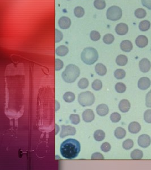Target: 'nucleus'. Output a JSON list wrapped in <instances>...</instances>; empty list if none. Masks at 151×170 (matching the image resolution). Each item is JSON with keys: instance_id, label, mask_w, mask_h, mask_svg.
I'll list each match as a JSON object with an SVG mask.
<instances>
[{"instance_id": "nucleus-1", "label": "nucleus", "mask_w": 151, "mask_h": 170, "mask_svg": "<svg viewBox=\"0 0 151 170\" xmlns=\"http://www.w3.org/2000/svg\"><path fill=\"white\" fill-rule=\"evenodd\" d=\"M81 151V144L78 140L69 138L61 145L60 152L65 158L73 159L78 156Z\"/></svg>"}, {"instance_id": "nucleus-2", "label": "nucleus", "mask_w": 151, "mask_h": 170, "mask_svg": "<svg viewBox=\"0 0 151 170\" xmlns=\"http://www.w3.org/2000/svg\"><path fill=\"white\" fill-rule=\"evenodd\" d=\"M80 75V69L76 65L69 64L62 73V77L64 81L71 83L75 82Z\"/></svg>"}, {"instance_id": "nucleus-3", "label": "nucleus", "mask_w": 151, "mask_h": 170, "mask_svg": "<svg viewBox=\"0 0 151 170\" xmlns=\"http://www.w3.org/2000/svg\"><path fill=\"white\" fill-rule=\"evenodd\" d=\"M82 61L87 65L95 64L99 59V53L97 50L92 47L84 48L81 55Z\"/></svg>"}, {"instance_id": "nucleus-4", "label": "nucleus", "mask_w": 151, "mask_h": 170, "mask_svg": "<svg viewBox=\"0 0 151 170\" xmlns=\"http://www.w3.org/2000/svg\"><path fill=\"white\" fill-rule=\"evenodd\" d=\"M78 99L81 106L86 107L92 106L95 101V98L91 91H85L79 94Z\"/></svg>"}, {"instance_id": "nucleus-5", "label": "nucleus", "mask_w": 151, "mask_h": 170, "mask_svg": "<svg viewBox=\"0 0 151 170\" xmlns=\"http://www.w3.org/2000/svg\"><path fill=\"white\" fill-rule=\"evenodd\" d=\"M122 16V9L119 6H111L107 11V17L110 21H118L121 18Z\"/></svg>"}, {"instance_id": "nucleus-6", "label": "nucleus", "mask_w": 151, "mask_h": 170, "mask_svg": "<svg viewBox=\"0 0 151 170\" xmlns=\"http://www.w3.org/2000/svg\"><path fill=\"white\" fill-rule=\"evenodd\" d=\"M76 128L71 125H65L61 126V132L60 135V137L63 138L69 136V135H74L76 134Z\"/></svg>"}, {"instance_id": "nucleus-7", "label": "nucleus", "mask_w": 151, "mask_h": 170, "mask_svg": "<svg viewBox=\"0 0 151 170\" xmlns=\"http://www.w3.org/2000/svg\"><path fill=\"white\" fill-rule=\"evenodd\" d=\"M138 143L143 148H147L151 145V137L147 135L143 134L140 135L138 140Z\"/></svg>"}, {"instance_id": "nucleus-8", "label": "nucleus", "mask_w": 151, "mask_h": 170, "mask_svg": "<svg viewBox=\"0 0 151 170\" xmlns=\"http://www.w3.org/2000/svg\"><path fill=\"white\" fill-rule=\"evenodd\" d=\"M151 81L148 77H142L139 80L138 83V86L140 90H146L149 88L151 86Z\"/></svg>"}, {"instance_id": "nucleus-9", "label": "nucleus", "mask_w": 151, "mask_h": 170, "mask_svg": "<svg viewBox=\"0 0 151 170\" xmlns=\"http://www.w3.org/2000/svg\"><path fill=\"white\" fill-rule=\"evenodd\" d=\"M151 64L150 61L147 59H143L139 62V68L140 71L145 73L150 71Z\"/></svg>"}, {"instance_id": "nucleus-10", "label": "nucleus", "mask_w": 151, "mask_h": 170, "mask_svg": "<svg viewBox=\"0 0 151 170\" xmlns=\"http://www.w3.org/2000/svg\"><path fill=\"white\" fill-rule=\"evenodd\" d=\"M71 25V21L67 17H62L58 20V26L62 29H69Z\"/></svg>"}, {"instance_id": "nucleus-11", "label": "nucleus", "mask_w": 151, "mask_h": 170, "mask_svg": "<svg viewBox=\"0 0 151 170\" xmlns=\"http://www.w3.org/2000/svg\"><path fill=\"white\" fill-rule=\"evenodd\" d=\"M82 117L86 123H91L95 119V114L92 109H88L83 112Z\"/></svg>"}, {"instance_id": "nucleus-12", "label": "nucleus", "mask_w": 151, "mask_h": 170, "mask_svg": "<svg viewBox=\"0 0 151 170\" xmlns=\"http://www.w3.org/2000/svg\"><path fill=\"white\" fill-rule=\"evenodd\" d=\"M115 31L119 35H125L128 31V27L126 24L120 23L117 25Z\"/></svg>"}, {"instance_id": "nucleus-13", "label": "nucleus", "mask_w": 151, "mask_h": 170, "mask_svg": "<svg viewBox=\"0 0 151 170\" xmlns=\"http://www.w3.org/2000/svg\"><path fill=\"white\" fill-rule=\"evenodd\" d=\"M118 107L120 111L122 112L123 113H126L130 110L131 104L128 100L123 99L120 101Z\"/></svg>"}, {"instance_id": "nucleus-14", "label": "nucleus", "mask_w": 151, "mask_h": 170, "mask_svg": "<svg viewBox=\"0 0 151 170\" xmlns=\"http://www.w3.org/2000/svg\"><path fill=\"white\" fill-rule=\"evenodd\" d=\"M109 109L108 106L105 104H101L97 107L96 112L97 114L100 116H105L109 113Z\"/></svg>"}, {"instance_id": "nucleus-15", "label": "nucleus", "mask_w": 151, "mask_h": 170, "mask_svg": "<svg viewBox=\"0 0 151 170\" xmlns=\"http://www.w3.org/2000/svg\"><path fill=\"white\" fill-rule=\"evenodd\" d=\"M135 43L139 48H144L148 45V38L144 35L139 36L135 40Z\"/></svg>"}, {"instance_id": "nucleus-16", "label": "nucleus", "mask_w": 151, "mask_h": 170, "mask_svg": "<svg viewBox=\"0 0 151 170\" xmlns=\"http://www.w3.org/2000/svg\"><path fill=\"white\" fill-rule=\"evenodd\" d=\"M120 47L121 50L123 52H131V50H133V45L131 41L128 40H125L121 43Z\"/></svg>"}, {"instance_id": "nucleus-17", "label": "nucleus", "mask_w": 151, "mask_h": 170, "mask_svg": "<svg viewBox=\"0 0 151 170\" xmlns=\"http://www.w3.org/2000/svg\"><path fill=\"white\" fill-rule=\"evenodd\" d=\"M128 129V131L131 133L136 134L140 131L141 125L139 123L134 121V122H132L129 124Z\"/></svg>"}, {"instance_id": "nucleus-18", "label": "nucleus", "mask_w": 151, "mask_h": 170, "mask_svg": "<svg viewBox=\"0 0 151 170\" xmlns=\"http://www.w3.org/2000/svg\"><path fill=\"white\" fill-rule=\"evenodd\" d=\"M95 72L99 76H104L107 73V69L104 65L102 63H99L95 66Z\"/></svg>"}, {"instance_id": "nucleus-19", "label": "nucleus", "mask_w": 151, "mask_h": 170, "mask_svg": "<svg viewBox=\"0 0 151 170\" xmlns=\"http://www.w3.org/2000/svg\"><path fill=\"white\" fill-rule=\"evenodd\" d=\"M69 53V48L65 45H60L55 50V53L57 55L61 57L66 56Z\"/></svg>"}, {"instance_id": "nucleus-20", "label": "nucleus", "mask_w": 151, "mask_h": 170, "mask_svg": "<svg viewBox=\"0 0 151 170\" xmlns=\"http://www.w3.org/2000/svg\"><path fill=\"white\" fill-rule=\"evenodd\" d=\"M126 135V132L124 128L122 127L117 128L114 131V135L118 139H123L125 138Z\"/></svg>"}, {"instance_id": "nucleus-21", "label": "nucleus", "mask_w": 151, "mask_h": 170, "mask_svg": "<svg viewBox=\"0 0 151 170\" xmlns=\"http://www.w3.org/2000/svg\"><path fill=\"white\" fill-rule=\"evenodd\" d=\"M93 137L96 141H98V142L102 141L104 140L105 137V133L102 130H100V129L97 130L93 134Z\"/></svg>"}, {"instance_id": "nucleus-22", "label": "nucleus", "mask_w": 151, "mask_h": 170, "mask_svg": "<svg viewBox=\"0 0 151 170\" xmlns=\"http://www.w3.org/2000/svg\"><path fill=\"white\" fill-rule=\"evenodd\" d=\"M117 64L119 66H125L127 64L128 62V59L127 56L123 55H119L117 57L116 60Z\"/></svg>"}, {"instance_id": "nucleus-23", "label": "nucleus", "mask_w": 151, "mask_h": 170, "mask_svg": "<svg viewBox=\"0 0 151 170\" xmlns=\"http://www.w3.org/2000/svg\"><path fill=\"white\" fill-rule=\"evenodd\" d=\"M63 99L67 103H71L74 101L76 99V95L72 92H66L64 94Z\"/></svg>"}, {"instance_id": "nucleus-24", "label": "nucleus", "mask_w": 151, "mask_h": 170, "mask_svg": "<svg viewBox=\"0 0 151 170\" xmlns=\"http://www.w3.org/2000/svg\"><path fill=\"white\" fill-rule=\"evenodd\" d=\"M143 157V152L142 150L135 149L133 150L131 153V158L135 160L142 159Z\"/></svg>"}, {"instance_id": "nucleus-25", "label": "nucleus", "mask_w": 151, "mask_h": 170, "mask_svg": "<svg viewBox=\"0 0 151 170\" xmlns=\"http://www.w3.org/2000/svg\"><path fill=\"white\" fill-rule=\"evenodd\" d=\"M74 14L76 17L81 18L85 14L84 9L81 6H76L74 10Z\"/></svg>"}, {"instance_id": "nucleus-26", "label": "nucleus", "mask_w": 151, "mask_h": 170, "mask_svg": "<svg viewBox=\"0 0 151 170\" xmlns=\"http://www.w3.org/2000/svg\"><path fill=\"white\" fill-rule=\"evenodd\" d=\"M93 5L95 8L98 10H103L106 7V3L105 0H95Z\"/></svg>"}, {"instance_id": "nucleus-27", "label": "nucleus", "mask_w": 151, "mask_h": 170, "mask_svg": "<svg viewBox=\"0 0 151 170\" xmlns=\"http://www.w3.org/2000/svg\"><path fill=\"white\" fill-rule=\"evenodd\" d=\"M139 29L142 31H146L151 27V23L148 21H143L140 23Z\"/></svg>"}, {"instance_id": "nucleus-28", "label": "nucleus", "mask_w": 151, "mask_h": 170, "mask_svg": "<svg viewBox=\"0 0 151 170\" xmlns=\"http://www.w3.org/2000/svg\"><path fill=\"white\" fill-rule=\"evenodd\" d=\"M114 77L117 79H123L126 76V72L123 69H119L114 72Z\"/></svg>"}, {"instance_id": "nucleus-29", "label": "nucleus", "mask_w": 151, "mask_h": 170, "mask_svg": "<svg viewBox=\"0 0 151 170\" xmlns=\"http://www.w3.org/2000/svg\"><path fill=\"white\" fill-rule=\"evenodd\" d=\"M114 41V36L111 34H107L103 37V41L107 44H111Z\"/></svg>"}, {"instance_id": "nucleus-30", "label": "nucleus", "mask_w": 151, "mask_h": 170, "mask_svg": "<svg viewBox=\"0 0 151 170\" xmlns=\"http://www.w3.org/2000/svg\"><path fill=\"white\" fill-rule=\"evenodd\" d=\"M115 90L117 93L122 94V93H125V91H126V86L124 83H121V82H119V83H116V85L115 86Z\"/></svg>"}, {"instance_id": "nucleus-31", "label": "nucleus", "mask_w": 151, "mask_h": 170, "mask_svg": "<svg viewBox=\"0 0 151 170\" xmlns=\"http://www.w3.org/2000/svg\"><path fill=\"white\" fill-rule=\"evenodd\" d=\"M88 85H89V81L87 78H85L80 79L78 83L79 88L81 89H86L87 88Z\"/></svg>"}, {"instance_id": "nucleus-32", "label": "nucleus", "mask_w": 151, "mask_h": 170, "mask_svg": "<svg viewBox=\"0 0 151 170\" xmlns=\"http://www.w3.org/2000/svg\"><path fill=\"white\" fill-rule=\"evenodd\" d=\"M122 146L124 149L130 150L134 146V142L131 139H127L123 142Z\"/></svg>"}, {"instance_id": "nucleus-33", "label": "nucleus", "mask_w": 151, "mask_h": 170, "mask_svg": "<svg viewBox=\"0 0 151 170\" xmlns=\"http://www.w3.org/2000/svg\"><path fill=\"white\" fill-rule=\"evenodd\" d=\"M92 88L95 91H99L102 88V82L99 79H96L93 81L92 84Z\"/></svg>"}, {"instance_id": "nucleus-34", "label": "nucleus", "mask_w": 151, "mask_h": 170, "mask_svg": "<svg viewBox=\"0 0 151 170\" xmlns=\"http://www.w3.org/2000/svg\"><path fill=\"white\" fill-rule=\"evenodd\" d=\"M147 13L144 9H138L135 12V15L138 18H144L146 16Z\"/></svg>"}, {"instance_id": "nucleus-35", "label": "nucleus", "mask_w": 151, "mask_h": 170, "mask_svg": "<svg viewBox=\"0 0 151 170\" xmlns=\"http://www.w3.org/2000/svg\"><path fill=\"white\" fill-rule=\"evenodd\" d=\"M90 36L91 39L93 41H98L101 38L100 33L96 31H92L91 32Z\"/></svg>"}, {"instance_id": "nucleus-36", "label": "nucleus", "mask_w": 151, "mask_h": 170, "mask_svg": "<svg viewBox=\"0 0 151 170\" xmlns=\"http://www.w3.org/2000/svg\"><path fill=\"white\" fill-rule=\"evenodd\" d=\"M110 119L113 123H116L121 120V114H118V112H114L111 114Z\"/></svg>"}, {"instance_id": "nucleus-37", "label": "nucleus", "mask_w": 151, "mask_h": 170, "mask_svg": "<svg viewBox=\"0 0 151 170\" xmlns=\"http://www.w3.org/2000/svg\"><path fill=\"white\" fill-rule=\"evenodd\" d=\"M69 119H70L71 123L74 124V125H77L80 123V117L78 114H71L69 117Z\"/></svg>"}, {"instance_id": "nucleus-38", "label": "nucleus", "mask_w": 151, "mask_h": 170, "mask_svg": "<svg viewBox=\"0 0 151 170\" xmlns=\"http://www.w3.org/2000/svg\"><path fill=\"white\" fill-rule=\"evenodd\" d=\"M63 36L62 32L58 29H55V41L56 43L60 42L62 40Z\"/></svg>"}, {"instance_id": "nucleus-39", "label": "nucleus", "mask_w": 151, "mask_h": 170, "mask_svg": "<svg viewBox=\"0 0 151 170\" xmlns=\"http://www.w3.org/2000/svg\"><path fill=\"white\" fill-rule=\"evenodd\" d=\"M55 71H60L64 67V62L60 59H55Z\"/></svg>"}, {"instance_id": "nucleus-40", "label": "nucleus", "mask_w": 151, "mask_h": 170, "mask_svg": "<svg viewBox=\"0 0 151 170\" xmlns=\"http://www.w3.org/2000/svg\"><path fill=\"white\" fill-rule=\"evenodd\" d=\"M111 149V145L108 142H104L102 144L101 146V150L103 152H109Z\"/></svg>"}, {"instance_id": "nucleus-41", "label": "nucleus", "mask_w": 151, "mask_h": 170, "mask_svg": "<svg viewBox=\"0 0 151 170\" xmlns=\"http://www.w3.org/2000/svg\"><path fill=\"white\" fill-rule=\"evenodd\" d=\"M144 120L147 123H151V109H148L144 113Z\"/></svg>"}, {"instance_id": "nucleus-42", "label": "nucleus", "mask_w": 151, "mask_h": 170, "mask_svg": "<svg viewBox=\"0 0 151 170\" xmlns=\"http://www.w3.org/2000/svg\"><path fill=\"white\" fill-rule=\"evenodd\" d=\"M145 105L149 108H151V90L149 91L145 98Z\"/></svg>"}, {"instance_id": "nucleus-43", "label": "nucleus", "mask_w": 151, "mask_h": 170, "mask_svg": "<svg viewBox=\"0 0 151 170\" xmlns=\"http://www.w3.org/2000/svg\"><path fill=\"white\" fill-rule=\"evenodd\" d=\"M91 159H104V157L100 152H96L93 153L91 156Z\"/></svg>"}, {"instance_id": "nucleus-44", "label": "nucleus", "mask_w": 151, "mask_h": 170, "mask_svg": "<svg viewBox=\"0 0 151 170\" xmlns=\"http://www.w3.org/2000/svg\"><path fill=\"white\" fill-rule=\"evenodd\" d=\"M142 3L143 6L151 10V0H142Z\"/></svg>"}, {"instance_id": "nucleus-45", "label": "nucleus", "mask_w": 151, "mask_h": 170, "mask_svg": "<svg viewBox=\"0 0 151 170\" xmlns=\"http://www.w3.org/2000/svg\"><path fill=\"white\" fill-rule=\"evenodd\" d=\"M60 108V103H58V101L55 100V111H57L58 109Z\"/></svg>"}, {"instance_id": "nucleus-46", "label": "nucleus", "mask_w": 151, "mask_h": 170, "mask_svg": "<svg viewBox=\"0 0 151 170\" xmlns=\"http://www.w3.org/2000/svg\"><path fill=\"white\" fill-rule=\"evenodd\" d=\"M55 135L58 134V132L60 131V127L58 126V124H55Z\"/></svg>"}]
</instances>
